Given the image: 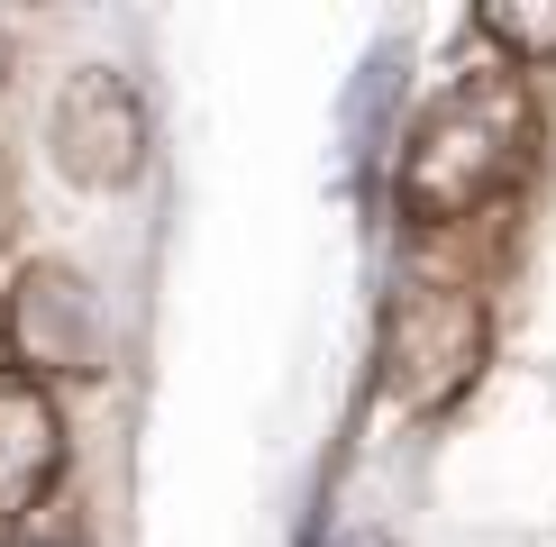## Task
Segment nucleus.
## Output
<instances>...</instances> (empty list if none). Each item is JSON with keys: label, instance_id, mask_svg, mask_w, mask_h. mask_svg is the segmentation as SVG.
I'll return each mask as SVG.
<instances>
[{"label": "nucleus", "instance_id": "obj_1", "mask_svg": "<svg viewBox=\"0 0 556 547\" xmlns=\"http://www.w3.org/2000/svg\"><path fill=\"white\" fill-rule=\"evenodd\" d=\"M529 137H539L529 82H520V74H466V82H447V91L420 110V128H410V147H402L392 192H402V211L420 219V228L475 219L483 201L520 174Z\"/></svg>", "mask_w": 556, "mask_h": 547}, {"label": "nucleus", "instance_id": "obj_2", "mask_svg": "<svg viewBox=\"0 0 556 547\" xmlns=\"http://www.w3.org/2000/svg\"><path fill=\"white\" fill-rule=\"evenodd\" d=\"M483 347H493V329H483V302L456 283H402L383 302V402L410 410V420H429V410H447L466 383L483 374Z\"/></svg>", "mask_w": 556, "mask_h": 547}, {"label": "nucleus", "instance_id": "obj_3", "mask_svg": "<svg viewBox=\"0 0 556 547\" xmlns=\"http://www.w3.org/2000/svg\"><path fill=\"white\" fill-rule=\"evenodd\" d=\"M46 147H55L64 182H83V192H119V182H137V165H147V101H137V82L110 74V64L64 74L55 119H46Z\"/></svg>", "mask_w": 556, "mask_h": 547}, {"label": "nucleus", "instance_id": "obj_4", "mask_svg": "<svg viewBox=\"0 0 556 547\" xmlns=\"http://www.w3.org/2000/svg\"><path fill=\"white\" fill-rule=\"evenodd\" d=\"M10 347L28 374H101L110 365V329L101 302L74 265H28L10 283Z\"/></svg>", "mask_w": 556, "mask_h": 547}, {"label": "nucleus", "instance_id": "obj_5", "mask_svg": "<svg viewBox=\"0 0 556 547\" xmlns=\"http://www.w3.org/2000/svg\"><path fill=\"white\" fill-rule=\"evenodd\" d=\"M64 474V420L37 374L0 365V520H28L46 484Z\"/></svg>", "mask_w": 556, "mask_h": 547}, {"label": "nucleus", "instance_id": "obj_6", "mask_svg": "<svg viewBox=\"0 0 556 547\" xmlns=\"http://www.w3.org/2000/svg\"><path fill=\"white\" fill-rule=\"evenodd\" d=\"M475 28L520 64H556V0H483Z\"/></svg>", "mask_w": 556, "mask_h": 547}, {"label": "nucleus", "instance_id": "obj_7", "mask_svg": "<svg viewBox=\"0 0 556 547\" xmlns=\"http://www.w3.org/2000/svg\"><path fill=\"white\" fill-rule=\"evenodd\" d=\"M338 547H392V538H383V530H346Z\"/></svg>", "mask_w": 556, "mask_h": 547}]
</instances>
